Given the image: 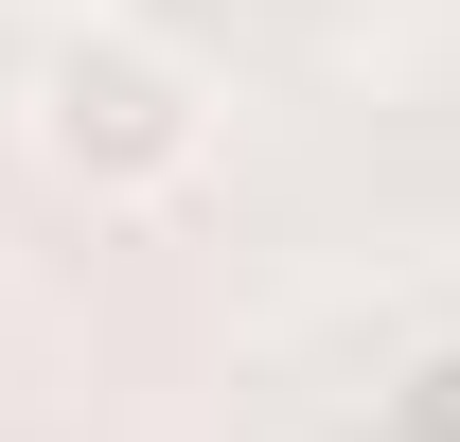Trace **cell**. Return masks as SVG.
Wrapping results in <instances>:
<instances>
[{
  "mask_svg": "<svg viewBox=\"0 0 460 442\" xmlns=\"http://www.w3.org/2000/svg\"><path fill=\"white\" fill-rule=\"evenodd\" d=\"M18 142H36L54 195L142 213V195H177V177L213 160V71H195V36H160V18L71 0L54 36L18 54Z\"/></svg>",
  "mask_w": 460,
  "mask_h": 442,
  "instance_id": "6da1fadb",
  "label": "cell"
},
{
  "mask_svg": "<svg viewBox=\"0 0 460 442\" xmlns=\"http://www.w3.org/2000/svg\"><path fill=\"white\" fill-rule=\"evenodd\" d=\"M407 425H425V442H460V354H425V372H407Z\"/></svg>",
  "mask_w": 460,
  "mask_h": 442,
  "instance_id": "7a4b0ae2",
  "label": "cell"
}]
</instances>
